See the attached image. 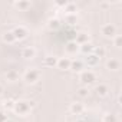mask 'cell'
Here are the masks:
<instances>
[{"label":"cell","instance_id":"obj_1","mask_svg":"<svg viewBox=\"0 0 122 122\" xmlns=\"http://www.w3.org/2000/svg\"><path fill=\"white\" fill-rule=\"evenodd\" d=\"M30 106H32L30 102H27V101H19V102L15 103L13 109H15V112H17L19 115H25V113H27V111L30 109Z\"/></svg>","mask_w":122,"mask_h":122},{"label":"cell","instance_id":"obj_2","mask_svg":"<svg viewBox=\"0 0 122 122\" xmlns=\"http://www.w3.org/2000/svg\"><path fill=\"white\" fill-rule=\"evenodd\" d=\"M81 81H82L83 85H91V83L95 81V75H93L91 71H88V72H82V75H81Z\"/></svg>","mask_w":122,"mask_h":122},{"label":"cell","instance_id":"obj_3","mask_svg":"<svg viewBox=\"0 0 122 122\" xmlns=\"http://www.w3.org/2000/svg\"><path fill=\"white\" fill-rule=\"evenodd\" d=\"M25 79H26V82H29V83H33V82H36L37 79H39V72H36V71H27L26 72V75H25Z\"/></svg>","mask_w":122,"mask_h":122},{"label":"cell","instance_id":"obj_4","mask_svg":"<svg viewBox=\"0 0 122 122\" xmlns=\"http://www.w3.org/2000/svg\"><path fill=\"white\" fill-rule=\"evenodd\" d=\"M12 33H13L15 39H25V37H26V35H27L26 29H25V27H22V26H20V27H16Z\"/></svg>","mask_w":122,"mask_h":122},{"label":"cell","instance_id":"obj_5","mask_svg":"<svg viewBox=\"0 0 122 122\" xmlns=\"http://www.w3.org/2000/svg\"><path fill=\"white\" fill-rule=\"evenodd\" d=\"M57 68L59 69H62V71H65V69H69L71 68V60L68 59V57H63V59H60V60H57Z\"/></svg>","mask_w":122,"mask_h":122},{"label":"cell","instance_id":"obj_6","mask_svg":"<svg viewBox=\"0 0 122 122\" xmlns=\"http://www.w3.org/2000/svg\"><path fill=\"white\" fill-rule=\"evenodd\" d=\"M98 60H99V57L96 56V55H88V57H86V63L89 65V66H93V65H96L98 63Z\"/></svg>","mask_w":122,"mask_h":122},{"label":"cell","instance_id":"obj_7","mask_svg":"<svg viewBox=\"0 0 122 122\" xmlns=\"http://www.w3.org/2000/svg\"><path fill=\"white\" fill-rule=\"evenodd\" d=\"M102 33H103L105 36H113V35H115V29H113V26H111V25H106V26H103V29H102Z\"/></svg>","mask_w":122,"mask_h":122},{"label":"cell","instance_id":"obj_8","mask_svg":"<svg viewBox=\"0 0 122 122\" xmlns=\"http://www.w3.org/2000/svg\"><path fill=\"white\" fill-rule=\"evenodd\" d=\"M71 111L73 112V113H81L82 111H83V106H82V103H79V102H75V103H72V106H71Z\"/></svg>","mask_w":122,"mask_h":122},{"label":"cell","instance_id":"obj_9","mask_svg":"<svg viewBox=\"0 0 122 122\" xmlns=\"http://www.w3.org/2000/svg\"><path fill=\"white\" fill-rule=\"evenodd\" d=\"M72 71H81L82 69V62L81 60H71V68Z\"/></svg>","mask_w":122,"mask_h":122},{"label":"cell","instance_id":"obj_10","mask_svg":"<svg viewBox=\"0 0 122 122\" xmlns=\"http://www.w3.org/2000/svg\"><path fill=\"white\" fill-rule=\"evenodd\" d=\"M22 56H23V57H26V59L33 57V56H35V50H33V49H30V47H26V49H23Z\"/></svg>","mask_w":122,"mask_h":122},{"label":"cell","instance_id":"obj_11","mask_svg":"<svg viewBox=\"0 0 122 122\" xmlns=\"http://www.w3.org/2000/svg\"><path fill=\"white\" fill-rule=\"evenodd\" d=\"M81 50H82L83 53H89V52H92V50H93V46H92L89 42H86V43L81 45Z\"/></svg>","mask_w":122,"mask_h":122},{"label":"cell","instance_id":"obj_12","mask_svg":"<svg viewBox=\"0 0 122 122\" xmlns=\"http://www.w3.org/2000/svg\"><path fill=\"white\" fill-rule=\"evenodd\" d=\"M86 42H88V36H86L85 33H79V35L76 36V43L83 45V43H86Z\"/></svg>","mask_w":122,"mask_h":122},{"label":"cell","instance_id":"obj_13","mask_svg":"<svg viewBox=\"0 0 122 122\" xmlns=\"http://www.w3.org/2000/svg\"><path fill=\"white\" fill-rule=\"evenodd\" d=\"M108 68L112 69V71H116L119 68V62H118V60H115V59H111L109 62H108Z\"/></svg>","mask_w":122,"mask_h":122},{"label":"cell","instance_id":"obj_14","mask_svg":"<svg viewBox=\"0 0 122 122\" xmlns=\"http://www.w3.org/2000/svg\"><path fill=\"white\" fill-rule=\"evenodd\" d=\"M3 39H5V42H7V43H13L16 39H15V36H13V33L12 32H9V33H6L5 36H3Z\"/></svg>","mask_w":122,"mask_h":122},{"label":"cell","instance_id":"obj_15","mask_svg":"<svg viewBox=\"0 0 122 122\" xmlns=\"http://www.w3.org/2000/svg\"><path fill=\"white\" fill-rule=\"evenodd\" d=\"M56 63H57V60H56L55 57H47V59L45 60V65H46V66H55Z\"/></svg>","mask_w":122,"mask_h":122},{"label":"cell","instance_id":"obj_16","mask_svg":"<svg viewBox=\"0 0 122 122\" xmlns=\"http://www.w3.org/2000/svg\"><path fill=\"white\" fill-rule=\"evenodd\" d=\"M66 50H68L69 53H75V52L78 50V45H76V43H69L68 47H66Z\"/></svg>","mask_w":122,"mask_h":122},{"label":"cell","instance_id":"obj_17","mask_svg":"<svg viewBox=\"0 0 122 122\" xmlns=\"http://www.w3.org/2000/svg\"><path fill=\"white\" fill-rule=\"evenodd\" d=\"M7 79H9V81H16V79H17V73H16L15 71H9V72H7Z\"/></svg>","mask_w":122,"mask_h":122},{"label":"cell","instance_id":"obj_18","mask_svg":"<svg viewBox=\"0 0 122 122\" xmlns=\"http://www.w3.org/2000/svg\"><path fill=\"white\" fill-rule=\"evenodd\" d=\"M96 92H98V95H105L106 93V86L105 85H99L96 88Z\"/></svg>","mask_w":122,"mask_h":122},{"label":"cell","instance_id":"obj_19","mask_svg":"<svg viewBox=\"0 0 122 122\" xmlns=\"http://www.w3.org/2000/svg\"><path fill=\"white\" fill-rule=\"evenodd\" d=\"M103 121H105V122H116V118H115L113 115H106Z\"/></svg>","mask_w":122,"mask_h":122},{"label":"cell","instance_id":"obj_20","mask_svg":"<svg viewBox=\"0 0 122 122\" xmlns=\"http://www.w3.org/2000/svg\"><path fill=\"white\" fill-rule=\"evenodd\" d=\"M79 95H81V96H86V95H88V89H86V88H81V89H79Z\"/></svg>","mask_w":122,"mask_h":122},{"label":"cell","instance_id":"obj_21","mask_svg":"<svg viewBox=\"0 0 122 122\" xmlns=\"http://www.w3.org/2000/svg\"><path fill=\"white\" fill-rule=\"evenodd\" d=\"M16 6H17V7H27L29 3H27V2H22V3H16Z\"/></svg>","mask_w":122,"mask_h":122},{"label":"cell","instance_id":"obj_22","mask_svg":"<svg viewBox=\"0 0 122 122\" xmlns=\"http://www.w3.org/2000/svg\"><path fill=\"white\" fill-rule=\"evenodd\" d=\"M7 119H6V115L3 113V112H0V122H6Z\"/></svg>","mask_w":122,"mask_h":122},{"label":"cell","instance_id":"obj_23","mask_svg":"<svg viewBox=\"0 0 122 122\" xmlns=\"http://www.w3.org/2000/svg\"><path fill=\"white\" fill-rule=\"evenodd\" d=\"M5 106H6V108H12V106H15V103H13V101H9V102L5 103Z\"/></svg>","mask_w":122,"mask_h":122},{"label":"cell","instance_id":"obj_24","mask_svg":"<svg viewBox=\"0 0 122 122\" xmlns=\"http://www.w3.org/2000/svg\"><path fill=\"white\" fill-rule=\"evenodd\" d=\"M50 27H57V20H52L50 22Z\"/></svg>","mask_w":122,"mask_h":122},{"label":"cell","instance_id":"obj_25","mask_svg":"<svg viewBox=\"0 0 122 122\" xmlns=\"http://www.w3.org/2000/svg\"><path fill=\"white\" fill-rule=\"evenodd\" d=\"M115 45H116V46H118V47H119V46H121V37H119V36H118V37H116V40H115Z\"/></svg>","mask_w":122,"mask_h":122},{"label":"cell","instance_id":"obj_26","mask_svg":"<svg viewBox=\"0 0 122 122\" xmlns=\"http://www.w3.org/2000/svg\"><path fill=\"white\" fill-rule=\"evenodd\" d=\"M3 92V88H2V85H0V93H2Z\"/></svg>","mask_w":122,"mask_h":122},{"label":"cell","instance_id":"obj_27","mask_svg":"<svg viewBox=\"0 0 122 122\" xmlns=\"http://www.w3.org/2000/svg\"><path fill=\"white\" fill-rule=\"evenodd\" d=\"M6 122H12V121H6Z\"/></svg>","mask_w":122,"mask_h":122}]
</instances>
